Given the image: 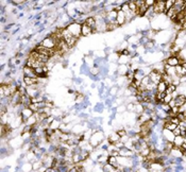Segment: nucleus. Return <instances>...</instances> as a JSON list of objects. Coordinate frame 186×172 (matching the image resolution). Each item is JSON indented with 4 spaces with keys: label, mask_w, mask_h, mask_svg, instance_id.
<instances>
[{
    "label": "nucleus",
    "mask_w": 186,
    "mask_h": 172,
    "mask_svg": "<svg viewBox=\"0 0 186 172\" xmlns=\"http://www.w3.org/2000/svg\"><path fill=\"white\" fill-rule=\"evenodd\" d=\"M105 139L106 138H105L104 132L102 130H97V131H94L93 135L90 136L88 141H90V143L92 145V147H94V148L96 149L101 145L102 142L104 141Z\"/></svg>",
    "instance_id": "1"
},
{
    "label": "nucleus",
    "mask_w": 186,
    "mask_h": 172,
    "mask_svg": "<svg viewBox=\"0 0 186 172\" xmlns=\"http://www.w3.org/2000/svg\"><path fill=\"white\" fill-rule=\"evenodd\" d=\"M67 30L70 32V33L73 35L75 37L80 39V37L82 36L81 35V30H82V24H78V22H76V21H72L71 24H69L67 26Z\"/></svg>",
    "instance_id": "2"
},
{
    "label": "nucleus",
    "mask_w": 186,
    "mask_h": 172,
    "mask_svg": "<svg viewBox=\"0 0 186 172\" xmlns=\"http://www.w3.org/2000/svg\"><path fill=\"white\" fill-rule=\"evenodd\" d=\"M153 10H154V14L155 15H162L165 14V1L164 0H155V3L153 6Z\"/></svg>",
    "instance_id": "3"
},
{
    "label": "nucleus",
    "mask_w": 186,
    "mask_h": 172,
    "mask_svg": "<svg viewBox=\"0 0 186 172\" xmlns=\"http://www.w3.org/2000/svg\"><path fill=\"white\" fill-rule=\"evenodd\" d=\"M41 46H43L44 48H47V49H50V50H52V49H55V47H57V44H55V42L53 40V38L50 36H46L45 38L43 39L42 42H41V44H39Z\"/></svg>",
    "instance_id": "4"
},
{
    "label": "nucleus",
    "mask_w": 186,
    "mask_h": 172,
    "mask_svg": "<svg viewBox=\"0 0 186 172\" xmlns=\"http://www.w3.org/2000/svg\"><path fill=\"white\" fill-rule=\"evenodd\" d=\"M149 78H150V81L151 83H153V84L157 85L159 83V82L162 81V73L159 72V71H156V70H153L150 72V75H149Z\"/></svg>",
    "instance_id": "5"
},
{
    "label": "nucleus",
    "mask_w": 186,
    "mask_h": 172,
    "mask_svg": "<svg viewBox=\"0 0 186 172\" xmlns=\"http://www.w3.org/2000/svg\"><path fill=\"white\" fill-rule=\"evenodd\" d=\"M162 136L166 141H170V142H173L174 137H176L174 134H173V132H172V131H169L168 129H163L162 130Z\"/></svg>",
    "instance_id": "6"
},
{
    "label": "nucleus",
    "mask_w": 186,
    "mask_h": 172,
    "mask_svg": "<svg viewBox=\"0 0 186 172\" xmlns=\"http://www.w3.org/2000/svg\"><path fill=\"white\" fill-rule=\"evenodd\" d=\"M20 115H21V117H22V119H24V121L26 122V121H27L29 118L33 116L34 112L30 109V107H24V109H21Z\"/></svg>",
    "instance_id": "7"
},
{
    "label": "nucleus",
    "mask_w": 186,
    "mask_h": 172,
    "mask_svg": "<svg viewBox=\"0 0 186 172\" xmlns=\"http://www.w3.org/2000/svg\"><path fill=\"white\" fill-rule=\"evenodd\" d=\"M22 76L30 77V78H34V79L38 78V77L36 76V73H35V71H34L33 68H30V67H27V66L22 67Z\"/></svg>",
    "instance_id": "8"
},
{
    "label": "nucleus",
    "mask_w": 186,
    "mask_h": 172,
    "mask_svg": "<svg viewBox=\"0 0 186 172\" xmlns=\"http://www.w3.org/2000/svg\"><path fill=\"white\" fill-rule=\"evenodd\" d=\"M176 106L182 107L184 104H186V95L185 94H178V96L174 98Z\"/></svg>",
    "instance_id": "9"
},
{
    "label": "nucleus",
    "mask_w": 186,
    "mask_h": 172,
    "mask_svg": "<svg viewBox=\"0 0 186 172\" xmlns=\"http://www.w3.org/2000/svg\"><path fill=\"white\" fill-rule=\"evenodd\" d=\"M106 139L108 140L110 145H115L116 142L120 141V136L118 135V133L116 131H113V132H111V134L108 135V137Z\"/></svg>",
    "instance_id": "10"
},
{
    "label": "nucleus",
    "mask_w": 186,
    "mask_h": 172,
    "mask_svg": "<svg viewBox=\"0 0 186 172\" xmlns=\"http://www.w3.org/2000/svg\"><path fill=\"white\" fill-rule=\"evenodd\" d=\"M22 82H24V85L26 87H29V86H32V85L38 83V78L34 79V78H30V77H24L22 78Z\"/></svg>",
    "instance_id": "11"
},
{
    "label": "nucleus",
    "mask_w": 186,
    "mask_h": 172,
    "mask_svg": "<svg viewBox=\"0 0 186 172\" xmlns=\"http://www.w3.org/2000/svg\"><path fill=\"white\" fill-rule=\"evenodd\" d=\"M130 71L129 65H118L117 68V76H122L126 77L128 72Z\"/></svg>",
    "instance_id": "12"
},
{
    "label": "nucleus",
    "mask_w": 186,
    "mask_h": 172,
    "mask_svg": "<svg viewBox=\"0 0 186 172\" xmlns=\"http://www.w3.org/2000/svg\"><path fill=\"white\" fill-rule=\"evenodd\" d=\"M94 33V30L92 29L90 27H88L86 24H82V30H81V35L84 37H87L92 35Z\"/></svg>",
    "instance_id": "13"
},
{
    "label": "nucleus",
    "mask_w": 186,
    "mask_h": 172,
    "mask_svg": "<svg viewBox=\"0 0 186 172\" xmlns=\"http://www.w3.org/2000/svg\"><path fill=\"white\" fill-rule=\"evenodd\" d=\"M135 155L134 151L130 150V149H127L126 147L119 150V156H123V157H133Z\"/></svg>",
    "instance_id": "14"
},
{
    "label": "nucleus",
    "mask_w": 186,
    "mask_h": 172,
    "mask_svg": "<svg viewBox=\"0 0 186 172\" xmlns=\"http://www.w3.org/2000/svg\"><path fill=\"white\" fill-rule=\"evenodd\" d=\"M118 60H119V54H118L116 51L106 56V61H108L110 64H118Z\"/></svg>",
    "instance_id": "15"
},
{
    "label": "nucleus",
    "mask_w": 186,
    "mask_h": 172,
    "mask_svg": "<svg viewBox=\"0 0 186 172\" xmlns=\"http://www.w3.org/2000/svg\"><path fill=\"white\" fill-rule=\"evenodd\" d=\"M165 61L166 64H168L170 67H177L179 65V57L178 56H169Z\"/></svg>",
    "instance_id": "16"
},
{
    "label": "nucleus",
    "mask_w": 186,
    "mask_h": 172,
    "mask_svg": "<svg viewBox=\"0 0 186 172\" xmlns=\"http://www.w3.org/2000/svg\"><path fill=\"white\" fill-rule=\"evenodd\" d=\"M169 155H170L171 157H173V158H182V157H183V152L181 151L180 148L174 147V148L170 151Z\"/></svg>",
    "instance_id": "17"
},
{
    "label": "nucleus",
    "mask_w": 186,
    "mask_h": 172,
    "mask_svg": "<svg viewBox=\"0 0 186 172\" xmlns=\"http://www.w3.org/2000/svg\"><path fill=\"white\" fill-rule=\"evenodd\" d=\"M131 55H119L118 60V65H129L131 63Z\"/></svg>",
    "instance_id": "18"
},
{
    "label": "nucleus",
    "mask_w": 186,
    "mask_h": 172,
    "mask_svg": "<svg viewBox=\"0 0 186 172\" xmlns=\"http://www.w3.org/2000/svg\"><path fill=\"white\" fill-rule=\"evenodd\" d=\"M116 22L118 24L119 27H121V26H123V24H126V14H124L122 11H119V12H118L117 18H116Z\"/></svg>",
    "instance_id": "19"
},
{
    "label": "nucleus",
    "mask_w": 186,
    "mask_h": 172,
    "mask_svg": "<svg viewBox=\"0 0 186 172\" xmlns=\"http://www.w3.org/2000/svg\"><path fill=\"white\" fill-rule=\"evenodd\" d=\"M85 24L90 27L92 29L94 30V33H95V29H96V18H95V16H88L85 20Z\"/></svg>",
    "instance_id": "20"
},
{
    "label": "nucleus",
    "mask_w": 186,
    "mask_h": 172,
    "mask_svg": "<svg viewBox=\"0 0 186 172\" xmlns=\"http://www.w3.org/2000/svg\"><path fill=\"white\" fill-rule=\"evenodd\" d=\"M20 171L21 172H32L33 171V164L30 163V162L24 163L20 167Z\"/></svg>",
    "instance_id": "21"
},
{
    "label": "nucleus",
    "mask_w": 186,
    "mask_h": 172,
    "mask_svg": "<svg viewBox=\"0 0 186 172\" xmlns=\"http://www.w3.org/2000/svg\"><path fill=\"white\" fill-rule=\"evenodd\" d=\"M61 124H62V120L55 118V119L49 124V129H51V130H53V131H57V130H60Z\"/></svg>",
    "instance_id": "22"
},
{
    "label": "nucleus",
    "mask_w": 186,
    "mask_h": 172,
    "mask_svg": "<svg viewBox=\"0 0 186 172\" xmlns=\"http://www.w3.org/2000/svg\"><path fill=\"white\" fill-rule=\"evenodd\" d=\"M167 87H168V85L166 84L164 81H161L159 84L156 85V93H165Z\"/></svg>",
    "instance_id": "23"
},
{
    "label": "nucleus",
    "mask_w": 186,
    "mask_h": 172,
    "mask_svg": "<svg viewBox=\"0 0 186 172\" xmlns=\"http://www.w3.org/2000/svg\"><path fill=\"white\" fill-rule=\"evenodd\" d=\"M108 164H110L112 167H114L115 169H118L120 167L119 164H118V162H117V157H115V156H108Z\"/></svg>",
    "instance_id": "24"
},
{
    "label": "nucleus",
    "mask_w": 186,
    "mask_h": 172,
    "mask_svg": "<svg viewBox=\"0 0 186 172\" xmlns=\"http://www.w3.org/2000/svg\"><path fill=\"white\" fill-rule=\"evenodd\" d=\"M106 24H106V32H112V31L117 30L119 28V26H118L116 21H114V22H106Z\"/></svg>",
    "instance_id": "25"
},
{
    "label": "nucleus",
    "mask_w": 186,
    "mask_h": 172,
    "mask_svg": "<svg viewBox=\"0 0 186 172\" xmlns=\"http://www.w3.org/2000/svg\"><path fill=\"white\" fill-rule=\"evenodd\" d=\"M184 143V137L182 136H176L174 137V140H173V145L174 147H178V148H181L182 145Z\"/></svg>",
    "instance_id": "26"
},
{
    "label": "nucleus",
    "mask_w": 186,
    "mask_h": 172,
    "mask_svg": "<svg viewBox=\"0 0 186 172\" xmlns=\"http://www.w3.org/2000/svg\"><path fill=\"white\" fill-rule=\"evenodd\" d=\"M134 113H135L136 115H141L143 114V113H145V107L144 105H143V103H135V109H134Z\"/></svg>",
    "instance_id": "27"
},
{
    "label": "nucleus",
    "mask_w": 186,
    "mask_h": 172,
    "mask_svg": "<svg viewBox=\"0 0 186 172\" xmlns=\"http://www.w3.org/2000/svg\"><path fill=\"white\" fill-rule=\"evenodd\" d=\"M104 103H96L95 106L93 107V111L95 113H102L104 111Z\"/></svg>",
    "instance_id": "28"
},
{
    "label": "nucleus",
    "mask_w": 186,
    "mask_h": 172,
    "mask_svg": "<svg viewBox=\"0 0 186 172\" xmlns=\"http://www.w3.org/2000/svg\"><path fill=\"white\" fill-rule=\"evenodd\" d=\"M176 73H177V76H178V77L186 76V70L184 69L182 65H178V66L176 67Z\"/></svg>",
    "instance_id": "29"
},
{
    "label": "nucleus",
    "mask_w": 186,
    "mask_h": 172,
    "mask_svg": "<svg viewBox=\"0 0 186 172\" xmlns=\"http://www.w3.org/2000/svg\"><path fill=\"white\" fill-rule=\"evenodd\" d=\"M38 121H37V118H36L35 114L32 116V117H30L29 119H28L26 122H24V124H27V125H31V127H33V125H35L36 123H37Z\"/></svg>",
    "instance_id": "30"
},
{
    "label": "nucleus",
    "mask_w": 186,
    "mask_h": 172,
    "mask_svg": "<svg viewBox=\"0 0 186 172\" xmlns=\"http://www.w3.org/2000/svg\"><path fill=\"white\" fill-rule=\"evenodd\" d=\"M118 89H119L118 86H113V87L108 88V95L111 97H113V98H116L118 94Z\"/></svg>",
    "instance_id": "31"
},
{
    "label": "nucleus",
    "mask_w": 186,
    "mask_h": 172,
    "mask_svg": "<svg viewBox=\"0 0 186 172\" xmlns=\"http://www.w3.org/2000/svg\"><path fill=\"white\" fill-rule=\"evenodd\" d=\"M177 86H174L173 84H170L168 85V87H167V89H166V95H172L174 93V91H177Z\"/></svg>",
    "instance_id": "32"
},
{
    "label": "nucleus",
    "mask_w": 186,
    "mask_h": 172,
    "mask_svg": "<svg viewBox=\"0 0 186 172\" xmlns=\"http://www.w3.org/2000/svg\"><path fill=\"white\" fill-rule=\"evenodd\" d=\"M159 107H161V109H163V111H164V112L167 113V114H168V113L171 111L170 105H169V104H167V103H159Z\"/></svg>",
    "instance_id": "33"
},
{
    "label": "nucleus",
    "mask_w": 186,
    "mask_h": 172,
    "mask_svg": "<svg viewBox=\"0 0 186 172\" xmlns=\"http://www.w3.org/2000/svg\"><path fill=\"white\" fill-rule=\"evenodd\" d=\"M116 112H117L118 114H124V113H127V105L126 104L118 105L117 107H116Z\"/></svg>",
    "instance_id": "34"
},
{
    "label": "nucleus",
    "mask_w": 186,
    "mask_h": 172,
    "mask_svg": "<svg viewBox=\"0 0 186 172\" xmlns=\"http://www.w3.org/2000/svg\"><path fill=\"white\" fill-rule=\"evenodd\" d=\"M174 2H176V0H166V1H165V9H166V11H168V10H170L171 8H173Z\"/></svg>",
    "instance_id": "35"
},
{
    "label": "nucleus",
    "mask_w": 186,
    "mask_h": 172,
    "mask_svg": "<svg viewBox=\"0 0 186 172\" xmlns=\"http://www.w3.org/2000/svg\"><path fill=\"white\" fill-rule=\"evenodd\" d=\"M42 167H43V162L41 159L37 160V162L33 163V171H38Z\"/></svg>",
    "instance_id": "36"
},
{
    "label": "nucleus",
    "mask_w": 186,
    "mask_h": 172,
    "mask_svg": "<svg viewBox=\"0 0 186 172\" xmlns=\"http://www.w3.org/2000/svg\"><path fill=\"white\" fill-rule=\"evenodd\" d=\"M151 83V81H150V78H149V77H145L144 79H143V80H141V85H143V86H145V87H146V86H147V85H149Z\"/></svg>",
    "instance_id": "37"
},
{
    "label": "nucleus",
    "mask_w": 186,
    "mask_h": 172,
    "mask_svg": "<svg viewBox=\"0 0 186 172\" xmlns=\"http://www.w3.org/2000/svg\"><path fill=\"white\" fill-rule=\"evenodd\" d=\"M172 99H173L172 95H166L165 98H164V100H163V103H167V104H169Z\"/></svg>",
    "instance_id": "38"
},
{
    "label": "nucleus",
    "mask_w": 186,
    "mask_h": 172,
    "mask_svg": "<svg viewBox=\"0 0 186 172\" xmlns=\"http://www.w3.org/2000/svg\"><path fill=\"white\" fill-rule=\"evenodd\" d=\"M169 119H170V122H171V123L176 124V125H180L181 121L179 120V118H178V117H172V118H169Z\"/></svg>",
    "instance_id": "39"
},
{
    "label": "nucleus",
    "mask_w": 186,
    "mask_h": 172,
    "mask_svg": "<svg viewBox=\"0 0 186 172\" xmlns=\"http://www.w3.org/2000/svg\"><path fill=\"white\" fill-rule=\"evenodd\" d=\"M145 3H146V6H147L148 8H151V6H154L155 0H145Z\"/></svg>",
    "instance_id": "40"
},
{
    "label": "nucleus",
    "mask_w": 186,
    "mask_h": 172,
    "mask_svg": "<svg viewBox=\"0 0 186 172\" xmlns=\"http://www.w3.org/2000/svg\"><path fill=\"white\" fill-rule=\"evenodd\" d=\"M173 134H174V136H180L181 135L180 127H177V129H176V130H173Z\"/></svg>",
    "instance_id": "41"
},
{
    "label": "nucleus",
    "mask_w": 186,
    "mask_h": 172,
    "mask_svg": "<svg viewBox=\"0 0 186 172\" xmlns=\"http://www.w3.org/2000/svg\"><path fill=\"white\" fill-rule=\"evenodd\" d=\"M180 83L181 84H185L186 83V76L180 77Z\"/></svg>",
    "instance_id": "42"
},
{
    "label": "nucleus",
    "mask_w": 186,
    "mask_h": 172,
    "mask_svg": "<svg viewBox=\"0 0 186 172\" xmlns=\"http://www.w3.org/2000/svg\"><path fill=\"white\" fill-rule=\"evenodd\" d=\"M169 105H170V107H173V106H176V101H174V99L171 100L170 103H169Z\"/></svg>",
    "instance_id": "43"
},
{
    "label": "nucleus",
    "mask_w": 186,
    "mask_h": 172,
    "mask_svg": "<svg viewBox=\"0 0 186 172\" xmlns=\"http://www.w3.org/2000/svg\"><path fill=\"white\" fill-rule=\"evenodd\" d=\"M182 66H183V68H184V69L186 70V62H185V63L183 64V65H182Z\"/></svg>",
    "instance_id": "44"
}]
</instances>
